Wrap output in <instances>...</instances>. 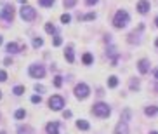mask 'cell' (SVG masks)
<instances>
[{"label": "cell", "instance_id": "cell-23", "mask_svg": "<svg viewBox=\"0 0 158 134\" xmlns=\"http://www.w3.org/2000/svg\"><path fill=\"white\" fill-rule=\"evenodd\" d=\"M14 117H16V118H24V117H26V112H24V110H18V112L14 113Z\"/></svg>", "mask_w": 158, "mask_h": 134}, {"label": "cell", "instance_id": "cell-39", "mask_svg": "<svg viewBox=\"0 0 158 134\" xmlns=\"http://www.w3.org/2000/svg\"><path fill=\"white\" fill-rule=\"evenodd\" d=\"M149 134H158V131H151V133H149Z\"/></svg>", "mask_w": 158, "mask_h": 134}, {"label": "cell", "instance_id": "cell-34", "mask_svg": "<svg viewBox=\"0 0 158 134\" xmlns=\"http://www.w3.org/2000/svg\"><path fill=\"white\" fill-rule=\"evenodd\" d=\"M85 4L87 5H94V4H98V0H85Z\"/></svg>", "mask_w": 158, "mask_h": 134}, {"label": "cell", "instance_id": "cell-37", "mask_svg": "<svg viewBox=\"0 0 158 134\" xmlns=\"http://www.w3.org/2000/svg\"><path fill=\"white\" fill-rule=\"evenodd\" d=\"M155 78H157V80H158V68H157V70H155Z\"/></svg>", "mask_w": 158, "mask_h": 134}, {"label": "cell", "instance_id": "cell-12", "mask_svg": "<svg viewBox=\"0 0 158 134\" xmlns=\"http://www.w3.org/2000/svg\"><path fill=\"white\" fill-rule=\"evenodd\" d=\"M129 133V127H127V122H118V125H117V129H115V134H127Z\"/></svg>", "mask_w": 158, "mask_h": 134}, {"label": "cell", "instance_id": "cell-33", "mask_svg": "<svg viewBox=\"0 0 158 134\" xmlns=\"http://www.w3.org/2000/svg\"><path fill=\"white\" fill-rule=\"evenodd\" d=\"M61 42H63V40H61V37H56V38H54V45H56V47H58V45H61Z\"/></svg>", "mask_w": 158, "mask_h": 134}, {"label": "cell", "instance_id": "cell-16", "mask_svg": "<svg viewBox=\"0 0 158 134\" xmlns=\"http://www.w3.org/2000/svg\"><path fill=\"white\" fill-rule=\"evenodd\" d=\"M144 113L148 115V117H151V115L158 113V106H148V108L144 110Z\"/></svg>", "mask_w": 158, "mask_h": 134}, {"label": "cell", "instance_id": "cell-43", "mask_svg": "<svg viewBox=\"0 0 158 134\" xmlns=\"http://www.w3.org/2000/svg\"><path fill=\"white\" fill-rule=\"evenodd\" d=\"M0 44H2V37H0Z\"/></svg>", "mask_w": 158, "mask_h": 134}, {"label": "cell", "instance_id": "cell-26", "mask_svg": "<svg viewBox=\"0 0 158 134\" xmlns=\"http://www.w3.org/2000/svg\"><path fill=\"white\" fill-rule=\"evenodd\" d=\"M54 85H56V87H61V85H63V78H61V77H56V78H54Z\"/></svg>", "mask_w": 158, "mask_h": 134}, {"label": "cell", "instance_id": "cell-4", "mask_svg": "<svg viewBox=\"0 0 158 134\" xmlns=\"http://www.w3.org/2000/svg\"><path fill=\"white\" fill-rule=\"evenodd\" d=\"M49 106H51L54 112H59V110H63V106H64V99H63L61 96H52V97L49 99Z\"/></svg>", "mask_w": 158, "mask_h": 134}, {"label": "cell", "instance_id": "cell-40", "mask_svg": "<svg viewBox=\"0 0 158 134\" xmlns=\"http://www.w3.org/2000/svg\"><path fill=\"white\" fill-rule=\"evenodd\" d=\"M155 45H157V47H158V38H157V42H155Z\"/></svg>", "mask_w": 158, "mask_h": 134}, {"label": "cell", "instance_id": "cell-7", "mask_svg": "<svg viewBox=\"0 0 158 134\" xmlns=\"http://www.w3.org/2000/svg\"><path fill=\"white\" fill-rule=\"evenodd\" d=\"M2 19L7 23H12V19H14V7L12 5H5L2 9Z\"/></svg>", "mask_w": 158, "mask_h": 134}, {"label": "cell", "instance_id": "cell-18", "mask_svg": "<svg viewBox=\"0 0 158 134\" xmlns=\"http://www.w3.org/2000/svg\"><path fill=\"white\" fill-rule=\"evenodd\" d=\"M54 2H56V0H38V4L42 5V7H51Z\"/></svg>", "mask_w": 158, "mask_h": 134}, {"label": "cell", "instance_id": "cell-22", "mask_svg": "<svg viewBox=\"0 0 158 134\" xmlns=\"http://www.w3.org/2000/svg\"><path fill=\"white\" fill-rule=\"evenodd\" d=\"M42 44H43V40H42V38H33V47H37V49H38V47H42Z\"/></svg>", "mask_w": 158, "mask_h": 134}, {"label": "cell", "instance_id": "cell-25", "mask_svg": "<svg viewBox=\"0 0 158 134\" xmlns=\"http://www.w3.org/2000/svg\"><path fill=\"white\" fill-rule=\"evenodd\" d=\"M77 4V0H64V7L66 9H70V7H73Z\"/></svg>", "mask_w": 158, "mask_h": 134}, {"label": "cell", "instance_id": "cell-35", "mask_svg": "<svg viewBox=\"0 0 158 134\" xmlns=\"http://www.w3.org/2000/svg\"><path fill=\"white\" fill-rule=\"evenodd\" d=\"M4 63H5V66H11V64H12V61H11V59H9V57H7V59H5V61H4Z\"/></svg>", "mask_w": 158, "mask_h": 134}, {"label": "cell", "instance_id": "cell-17", "mask_svg": "<svg viewBox=\"0 0 158 134\" xmlns=\"http://www.w3.org/2000/svg\"><path fill=\"white\" fill-rule=\"evenodd\" d=\"M117 85H118V78H117V77H110V78H108V87L113 89V87H117Z\"/></svg>", "mask_w": 158, "mask_h": 134}, {"label": "cell", "instance_id": "cell-44", "mask_svg": "<svg viewBox=\"0 0 158 134\" xmlns=\"http://www.w3.org/2000/svg\"><path fill=\"white\" fill-rule=\"evenodd\" d=\"M0 97H2V92H0Z\"/></svg>", "mask_w": 158, "mask_h": 134}, {"label": "cell", "instance_id": "cell-15", "mask_svg": "<svg viewBox=\"0 0 158 134\" xmlns=\"http://www.w3.org/2000/svg\"><path fill=\"white\" fill-rule=\"evenodd\" d=\"M77 127L82 129V131H87L89 129V122L87 120H77Z\"/></svg>", "mask_w": 158, "mask_h": 134}, {"label": "cell", "instance_id": "cell-41", "mask_svg": "<svg viewBox=\"0 0 158 134\" xmlns=\"http://www.w3.org/2000/svg\"><path fill=\"white\" fill-rule=\"evenodd\" d=\"M155 23H157V26H158V18H157V19H155Z\"/></svg>", "mask_w": 158, "mask_h": 134}, {"label": "cell", "instance_id": "cell-29", "mask_svg": "<svg viewBox=\"0 0 158 134\" xmlns=\"http://www.w3.org/2000/svg\"><path fill=\"white\" fill-rule=\"evenodd\" d=\"M83 19H87V21H90V19H96V14H94V12H89V14H87V16H85Z\"/></svg>", "mask_w": 158, "mask_h": 134}, {"label": "cell", "instance_id": "cell-6", "mask_svg": "<svg viewBox=\"0 0 158 134\" xmlns=\"http://www.w3.org/2000/svg\"><path fill=\"white\" fill-rule=\"evenodd\" d=\"M30 75L33 77V78H43L45 70H43L42 64H31V66H30Z\"/></svg>", "mask_w": 158, "mask_h": 134}, {"label": "cell", "instance_id": "cell-31", "mask_svg": "<svg viewBox=\"0 0 158 134\" xmlns=\"http://www.w3.org/2000/svg\"><path fill=\"white\" fill-rule=\"evenodd\" d=\"M130 87H132V89H139V82L137 80H136V82L132 80V82H130Z\"/></svg>", "mask_w": 158, "mask_h": 134}, {"label": "cell", "instance_id": "cell-10", "mask_svg": "<svg viewBox=\"0 0 158 134\" xmlns=\"http://www.w3.org/2000/svg\"><path fill=\"white\" fill-rule=\"evenodd\" d=\"M137 68H139V72L144 75V73H148V70H149V61L148 59H141L137 63Z\"/></svg>", "mask_w": 158, "mask_h": 134}, {"label": "cell", "instance_id": "cell-21", "mask_svg": "<svg viewBox=\"0 0 158 134\" xmlns=\"http://www.w3.org/2000/svg\"><path fill=\"white\" fill-rule=\"evenodd\" d=\"M45 32H47V33H54V32H56L54 24H52V23H47V24H45Z\"/></svg>", "mask_w": 158, "mask_h": 134}, {"label": "cell", "instance_id": "cell-14", "mask_svg": "<svg viewBox=\"0 0 158 134\" xmlns=\"http://www.w3.org/2000/svg\"><path fill=\"white\" fill-rule=\"evenodd\" d=\"M64 57L68 59V63H73V61H75V56H73V49H71V47H68V49L64 51Z\"/></svg>", "mask_w": 158, "mask_h": 134}, {"label": "cell", "instance_id": "cell-38", "mask_svg": "<svg viewBox=\"0 0 158 134\" xmlns=\"http://www.w3.org/2000/svg\"><path fill=\"white\" fill-rule=\"evenodd\" d=\"M18 2H19V4H26V0H18Z\"/></svg>", "mask_w": 158, "mask_h": 134}, {"label": "cell", "instance_id": "cell-42", "mask_svg": "<svg viewBox=\"0 0 158 134\" xmlns=\"http://www.w3.org/2000/svg\"><path fill=\"white\" fill-rule=\"evenodd\" d=\"M0 134H7V133H5V131H2V133H0Z\"/></svg>", "mask_w": 158, "mask_h": 134}, {"label": "cell", "instance_id": "cell-13", "mask_svg": "<svg viewBox=\"0 0 158 134\" xmlns=\"http://www.w3.org/2000/svg\"><path fill=\"white\" fill-rule=\"evenodd\" d=\"M18 134H33V129L30 125H19L18 127Z\"/></svg>", "mask_w": 158, "mask_h": 134}, {"label": "cell", "instance_id": "cell-28", "mask_svg": "<svg viewBox=\"0 0 158 134\" xmlns=\"http://www.w3.org/2000/svg\"><path fill=\"white\" fill-rule=\"evenodd\" d=\"M40 101H42V97H40V96H31V103H35V105H37V103H40Z\"/></svg>", "mask_w": 158, "mask_h": 134}, {"label": "cell", "instance_id": "cell-20", "mask_svg": "<svg viewBox=\"0 0 158 134\" xmlns=\"http://www.w3.org/2000/svg\"><path fill=\"white\" fill-rule=\"evenodd\" d=\"M82 61H83L85 64H90V63H92V56H90V54L87 52V54H83V57H82Z\"/></svg>", "mask_w": 158, "mask_h": 134}, {"label": "cell", "instance_id": "cell-32", "mask_svg": "<svg viewBox=\"0 0 158 134\" xmlns=\"http://www.w3.org/2000/svg\"><path fill=\"white\" fill-rule=\"evenodd\" d=\"M129 110H125V112H123V117H122V120H123V122H127V118H129Z\"/></svg>", "mask_w": 158, "mask_h": 134}, {"label": "cell", "instance_id": "cell-1", "mask_svg": "<svg viewBox=\"0 0 158 134\" xmlns=\"http://www.w3.org/2000/svg\"><path fill=\"white\" fill-rule=\"evenodd\" d=\"M127 23H129V14H127V11H123V9L117 11V14H115V18H113L115 28H125Z\"/></svg>", "mask_w": 158, "mask_h": 134}, {"label": "cell", "instance_id": "cell-3", "mask_svg": "<svg viewBox=\"0 0 158 134\" xmlns=\"http://www.w3.org/2000/svg\"><path fill=\"white\" fill-rule=\"evenodd\" d=\"M21 18L24 21H33L37 18V11L33 7H30V5H23L21 7Z\"/></svg>", "mask_w": 158, "mask_h": 134}, {"label": "cell", "instance_id": "cell-24", "mask_svg": "<svg viewBox=\"0 0 158 134\" xmlns=\"http://www.w3.org/2000/svg\"><path fill=\"white\" fill-rule=\"evenodd\" d=\"M70 21H71V16H70V14H63V16H61V23L66 24V23H70Z\"/></svg>", "mask_w": 158, "mask_h": 134}, {"label": "cell", "instance_id": "cell-9", "mask_svg": "<svg viewBox=\"0 0 158 134\" xmlns=\"http://www.w3.org/2000/svg\"><path fill=\"white\" fill-rule=\"evenodd\" d=\"M45 129H47V134H59V124L58 122H49Z\"/></svg>", "mask_w": 158, "mask_h": 134}, {"label": "cell", "instance_id": "cell-11", "mask_svg": "<svg viewBox=\"0 0 158 134\" xmlns=\"http://www.w3.org/2000/svg\"><path fill=\"white\" fill-rule=\"evenodd\" d=\"M137 11L141 14H146V12L149 11V2H148V0H141L137 4Z\"/></svg>", "mask_w": 158, "mask_h": 134}, {"label": "cell", "instance_id": "cell-19", "mask_svg": "<svg viewBox=\"0 0 158 134\" xmlns=\"http://www.w3.org/2000/svg\"><path fill=\"white\" fill-rule=\"evenodd\" d=\"M12 92H14L16 96H21L23 92H24V87H23V85H16V87L12 89Z\"/></svg>", "mask_w": 158, "mask_h": 134}, {"label": "cell", "instance_id": "cell-8", "mask_svg": "<svg viewBox=\"0 0 158 134\" xmlns=\"http://www.w3.org/2000/svg\"><path fill=\"white\" fill-rule=\"evenodd\" d=\"M5 51H7L9 54H16V52L23 51V47H19V45H18V44H14V42H9V44L5 45Z\"/></svg>", "mask_w": 158, "mask_h": 134}, {"label": "cell", "instance_id": "cell-36", "mask_svg": "<svg viewBox=\"0 0 158 134\" xmlns=\"http://www.w3.org/2000/svg\"><path fill=\"white\" fill-rule=\"evenodd\" d=\"M63 115H64V118H70V117H71V112H64Z\"/></svg>", "mask_w": 158, "mask_h": 134}, {"label": "cell", "instance_id": "cell-30", "mask_svg": "<svg viewBox=\"0 0 158 134\" xmlns=\"http://www.w3.org/2000/svg\"><path fill=\"white\" fill-rule=\"evenodd\" d=\"M35 91H38V92H43V91H45V87H43V85H40V84H37V85H35Z\"/></svg>", "mask_w": 158, "mask_h": 134}, {"label": "cell", "instance_id": "cell-5", "mask_svg": "<svg viewBox=\"0 0 158 134\" xmlns=\"http://www.w3.org/2000/svg\"><path fill=\"white\" fill-rule=\"evenodd\" d=\"M89 85L87 84H78L77 87H75V96L78 97V99H85L87 96H89Z\"/></svg>", "mask_w": 158, "mask_h": 134}, {"label": "cell", "instance_id": "cell-2", "mask_svg": "<svg viewBox=\"0 0 158 134\" xmlns=\"http://www.w3.org/2000/svg\"><path fill=\"white\" fill-rule=\"evenodd\" d=\"M92 112H94V115L99 117V118H106V117L110 115V106H108L106 103H96L94 108H92Z\"/></svg>", "mask_w": 158, "mask_h": 134}, {"label": "cell", "instance_id": "cell-27", "mask_svg": "<svg viewBox=\"0 0 158 134\" xmlns=\"http://www.w3.org/2000/svg\"><path fill=\"white\" fill-rule=\"evenodd\" d=\"M5 80H7V73L4 70H0V82H5Z\"/></svg>", "mask_w": 158, "mask_h": 134}]
</instances>
